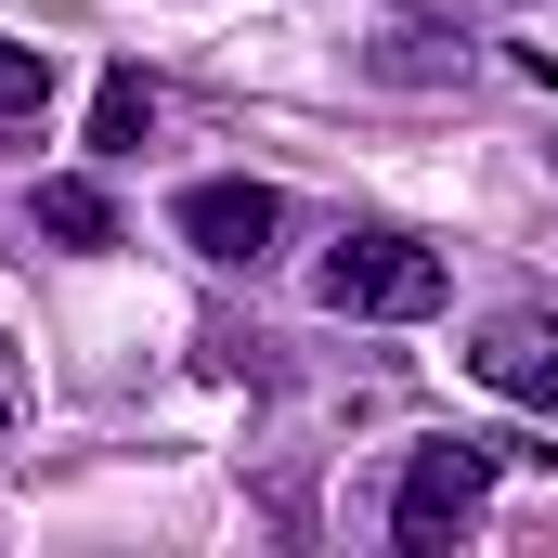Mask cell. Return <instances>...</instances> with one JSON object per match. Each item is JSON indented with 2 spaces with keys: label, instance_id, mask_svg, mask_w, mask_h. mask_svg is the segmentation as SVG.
<instances>
[{
  "label": "cell",
  "instance_id": "cell-4",
  "mask_svg": "<svg viewBox=\"0 0 558 558\" xmlns=\"http://www.w3.org/2000/svg\"><path fill=\"white\" fill-rule=\"evenodd\" d=\"M468 377L507 390V403H533V416H558V325H533V312L481 325V338H468Z\"/></svg>",
  "mask_w": 558,
  "mask_h": 558
},
{
  "label": "cell",
  "instance_id": "cell-1",
  "mask_svg": "<svg viewBox=\"0 0 558 558\" xmlns=\"http://www.w3.org/2000/svg\"><path fill=\"white\" fill-rule=\"evenodd\" d=\"M312 299H325V312H364V325H416V312H441V247L364 221V234H338V247L312 260Z\"/></svg>",
  "mask_w": 558,
  "mask_h": 558
},
{
  "label": "cell",
  "instance_id": "cell-3",
  "mask_svg": "<svg viewBox=\"0 0 558 558\" xmlns=\"http://www.w3.org/2000/svg\"><path fill=\"white\" fill-rule=\"evenodd\" d=\"M286 234V195L274 182H182V247L221 260V274H260Z\"/></svg>",
  "mask_w": 558,
  "mask_h": 558
},
{
  "label": "cell",
  "instance_id": "cell-6",
  "mask_svg": "<svg viewBox=\"0 0 558 558\" xmlns=\"http://www.w3.org/2000/svg\"><path fill=\"white\" fill-rule=\"evenodd\" d=\"M143 131H156V92L118 65V78L92 92V156H143Z\"/></svg>",
  "mask_w": 558,
  "mask_h": 558
},
{
  "label": "cell",
  "instance_id": "cell-7",
  "mask_svg": "<svg viewBox=\"0 0 558 558\" xmlns=\"http://www.w3.org/2000/svg\"><path fill=\"white\" fill-rule=\"evenodd\" d=\"M52 105V52L39 39H0V118H39Z\"/></svg>",
  "mask_w": 558,
  "mask_h": 558
},
{
  "label": "cell",
  "instance_id": "cell-5",
  "mask_svg": "<svg viewBox=\"0 0 558 558\" xmlns=\"http://www.w3.org/2000/svg\"><path fill=\"white\" fill-rule=\"evenodd\" d=\"M39 234H52V247H118L105 182H78V169H65V182H39Z\"/></svg>",
  "mask_w": 558,
  "mask_h": 558
},
{
  "label": "cell",
  "instance_id": "cell-2",
  "mask_svg": "<svg viewBox=\"0 0 558 558\" xmlns=\"http://www.w3.org/2000/svg\"><path fill=\"white\" fill-rule=\"evenodd\" d=\"M494 468H507V441H416V454H403V494H390V546H416V558L468 546Z\"/></svg>",
  "mask_w": 558,
  "mask_h": 558
}]
</instances>
